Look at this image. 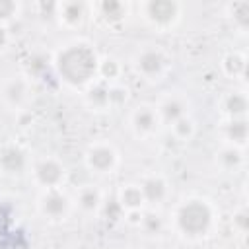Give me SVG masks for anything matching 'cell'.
I'll return each instance as SVG.
<instances>
[{
  "label": "cell",
  "mask_w": 249,
  "mask_h": 249,
  "mask_svg": "<svg viewBox=\"0 0 249 249\" xmlns=\"http://www.w3.org/2000/svg\"><path fill=\"white\" fill-rule=\"evenodd\" d=\"M99 58L95 49L86 41L64 45L54 56V68L60 80L72 88L89 86L97 78Z\"/></svg>",
  "instance_id": "obj_1"
},
{
  "label": "cell",
  "mask_w": 249,
  "mask_h": 249,
  "mask_svg": "<svg viewBox=\"0 0 249 249\" xmlns=\"http://www.w3.org/2000/svg\"><path fill=\"white\" fill-rule=\"evenodd\" d=\"M173 218H175V228L183 235L191 239L204 237L214 226V206L206 198L193 196L183 200L175 208Z\"/></svg>",
  "instance_id": "obj_2"
},
{
  "label": "cell",
  "mask_w": 249,
  "mask_h": 249,
  "mask_svg": "<svg viewBox=\"0 0 249 249\" xmlns=\"http://www.w3.org/2000/svg\"><path fill=\"white\" fill-rule=\"evenodd\" d=\"M132 68L146 82H158L163 78V74L167 70V58L160 49L148 47V49H142L134 54Z\"/></svg>",
  "instance_id": "obj_3"
},
{
  "label": "cell",
  "mask_w": 249,
  "mask_h": 249,
  "mask_svg": "<svg viewBox=\"0 0 249 249\" xmlns=\"http://www.w3.org/2000/svg\"><path fill=\"white\" fill-rule=\"evenodd\" d=\"M86 167L93 173H113L119 165V152L111 142H91L84 152Z\"/></svg>",
  "instance_id": "obj_4"
},
{
  "label": "cell",
  "mask_w": 249,
  "mask_h": 249,
  "mask_svg": "<svg viewBox=\"0 0 249 249\" xmlns=\"http://www.w3.org/2000/svg\"><path fill=\"white\" fill-rule=\"evenodd\" d=\"M70 198L60 189H45L37 198L39 214L49 222H62L70 212Z\"/></svg>",
  "instance_id": "obj_5"
},
{
  "label": "cell",
  "mask_w": 249,
  "mask_h": 249,
  "mask_svg": "<svg viewBox=\"0 0 249 249\" xmlns=\"http://www.w3.org/2000/svg\"><path fill=\"white\" fill-rule=\"evenodd\" d=\"M142 12H144V19L148 23H152L154 27L165 29L177 21L179 4L169 2V0H152V2L142 4Z\"/></svg>",
  "instance_id": "obj_6"
},
{
  "label": "cell",
  "mask_w": 249,
  "mask_h": 249,
  "mask_svg": "<svg viewBox=\"0 0 249 249\" xmlns=\"http://www.w3.org/2000/svg\"><path fill=\"white\" fill-rule=\"evenodd\" d=\"M33 177L43 189H58L66 177V171L56 158H41L33 165Z\"/></svg>",
  "instance_id": "obj_7"
},
{
  "label": "cell",
  "mask_w": 249,
  "mask_h": 249,
  "mask_svg": "<svg viewBox=\"0 0 249 249\" xmlns=\"http://www.w3.org/2000/svg\"><path fill=\"white\" fill-rule=\"evenodd\" d=\"M128 123H130V128H132L134 136H138V138L152 136L158 130V126L161 124L158 109L152 107V105H138L136 109H132V113L128 117Z\"/></svg>",
  "instance_id": "obj_8"
},
{
  "label": "cell",
  "mask_w": 249,
  "mask_h": 249,
  "mask_svg": "<svg viewBox=\"0 0 249 249\" xmlns=\"http://www.w3.org/2000/svg\"><path fill=\"white\" fill-rule=\"evenodd\" d=\"M27 167L25 152L16 144H6L0 148V171L6 175H19Z\"/></svg>",
  "instance_id": "obj_9"
},
{
  "label": "cell",
  "mask_w": 249,
  "mask_h": 249,
  "mask_svg": "<svg viewBox=\"0 0 249 249\" xmlns=\"http://www.w3.org/2000/svg\"><path fill=\"white\" fill-rule=\"evenodd\" d=\"M187 99L183 95H177V93H169L165 95L160 103H158V115H160V121L161 123H167V124H173L175 121L187 117Z\"/></svg>",
  "instance_id": "obj_10"
},
{
  "label": "cell",
  "mask_w": 249,
  "mask_h": 249,
  "mask_svg": "<svg viewBox=\"0 0 249 249\" xmlns=\"http://www.w3.org/2000/svg\"><path fill=\"white\" fill-rule=\"evenodd\" d=\"M140 191L142 196L148 204H160L167 196V181L160 173H150L140 181Z\"/></svg>",
  "instance_id": "obj_11"
},
{
  "label": "cell",
  "mask_w": 249,
  "mask_h": 249,
  "mask_svg": "<svg viewBox=\"0 0 249 249\" xmlns=\"http://www.w3.org/2000/svg\"><path fill=\"white\" fill-rule=\"evenodd\" d=\"M117 202L123 206L124 212H140V208L146 204L140 187L134 185V183L121 187V191H119V195H117Z\"/></svg>",
  "instance_id": "obj_12"
},
{
  "label": "cell",
  "mask_w": 249,
  "mask_h": 249,
  "mask_svg": "<svg viewBox=\"0 0 249 249\" xmlns=\"http://www.w3.org/2000/svg\"><path fill=\"white\" fill-rule=\"evenodd\" d=\"M2 97L10 107H19L27 97V82L23 78H12L2 89Z\"/></svg>",
  "instance_id": "obj_13"
},
{
  "label": "cell",
  "mask_w": 249,
  "mask_h": 249,
  "mask_svg": "<svg viewBox=\"0 0 249 249\" xmlns=\"http://www.w3.org/2000/svg\"><path fill=\"white\" fill-rule=\"evenodd\" d=\"M76 202H78V206H80L84 212H95V210H99L101 204H103L101 193H99V189L93 187V185H84V187L78 191V195H76Z\"/></svg>",
  "instance_id": "obj_14"
},
{
  "label": "cell",
  "mask_w": 249,
  "mask_h": 249,
  "mask_svg": "<svg viewBox=\"0 0 249 249\" xmlns=\"http://www.w3.org/2000/svg\"><path fill=\"white\" fill-rule=\"evenodd\" d=\"M86 103H88V107H91L95 111H103V109L111 107V103H109V86H105L101 82L89 86L88 91H86Z\"/></svg>",
  "instance_id": "obj_15"
},
{
  "label": "cell",
  "mask_w": 249,
  "mask_h": 249,
  "mask_svg": "<svg viewBox=\"0 0 249 249\" xmlns=\"http://www.w3.org/2000/svg\"><path fill=\"white\" fill-rule=\"evenodd\" d=\"M224 113L230 119H245L247 113V97L243 91H233L224 99Z\"/></svg>",
  "instance_id": "obj_16"
},
{
  "label": "cell",
  "mask_w": 249,
  "mask_h": 249,
  "mask_svg": "<svg viewBox=\"0 0 249 249\" xmlns=\"http://www.w3.org/2000/svg\"><path fill=\"white\" fill-rule=\"evenodd\" d=\"M226 140L230 146L241 148L247 140V121L245 119H230L226 124Z\"/></svg>",
  "instance_id": "obj_17"
},
{
  "label": "cell",
  "mask_w": 249,
  "mask_h": 249,
  "mask_svg": "<svg viewBox=\"0 0 249 249\" xmlns=\"http://www.w3.org/2000/svg\"><path fill=\"white\" fill-rule=\"evenodd\" d=\"M58 18L64 25L68 27H74L78 25L82 19H84V4H78V2H64V4H58Z\"/></svg>",
  "instance_id": "obj_18"
},
{
  "label": "cell",
  "mask_w": 249,
  "mask_h": 249,
  "mask_svg": "<svg viewBox=\"0 0 249 249\" xmlns=\"http://www.w3.org/2000/svg\"><path fill=\"white\" fill-rule=\"evenodd\" d=\"M245 56L241 54V53H230L226 58H224V62H222V68H224V72L228 74V76H231V78H239V76H243L245 74Z\"/></svg>",
  "instance_id": "obj_19"
},
{
  "label": "cell",
  "mask_w": 249,
  "mask_h": 249,
  "mask_svg": "<svg viewBox=\"0 0 249 249\" xmlns=\"http://www.w3.org/2000/svg\"><path fill=\"white\" fill-rule=\"evenodd\" d=\"M218 161H220V165H222L224 169H230V171H231V169H237V167L241 165V161H243L241 150L235 148V146H226V148L220 150Z\"/></svg>",
  "instance_id": "obj_20"
},
{
  "label": "cell",
  "mask_w": 249,
  "mask_h": 249,
  "mask_svg": "<svg viewBox=\"0 0 249 249\" xmlns=\"http://www.w3.org/2000/svg\"><path fill=\"white\" fill-rule=\"evenodd\" d=\"M121 74V64L115 60V58H103L99 60V66H97V76H101L103 80H117Z\"/></svg>",
  "instance_id": "obj_21"
},
{
  "label": "cell",
  "mask_w": 249,
  "mask_h": 249,
  "mask_svg": "<svg viewBox=\"0 0 249 249\" xmlns=\"http://www.w3.org/2000/svg\"><path fill=\"white\" fill-rule=\"evenodd\" d=\"M171 128H173V134L177 138H181V140H189L195 134V123H193V119L189 115L183 117V119H179V121H175L171 124Z\"/></svg>",
  "instance_id": "obj_22"
},
{
  "label": "cell",
  "mask_w": 249,
  "mask_h": 249,
  "mask_svg": "<svg viewBox=\"0 0 249 249\" xmlns=\"http://www.w3.org/2000/svg\"><path fill=\"white\" fill-rule=\"evenodd\" d=\"M99 12L107 21H117L124 16V6L121 2H101Z\"/></svg>",
  "instance_id": "obj_23"
},
{
  "label": "cell",
  "mask_w": 249,
  "mask_h": 249,
  "mask_svg": "<svg viewBox=\"0 0 249 249\" xmlns=\"http://www.w3.org/2000/svg\"><path fill=\"white\" fill-rule=\"evenodd\" d=\"M233 10V21L241 27V29H247L249 25V4L247 2H237L231 6Z\"/></svg>",
  "instance_id": "obj_24"
},
{
  "label": "cell",
  "mask_w": 249,
  "mask_h": 249,
  "mask_svg": "<svg viewBox=\"0 0 249 249\" xmlns=\"http://www.w3.org/2000/svg\"><path fill=\"white\" fill-rule=\"evenodd\" d=\"M142 220V226H144V230H146V233H158L160 230H161V218L156 214V212H148V214H144V216H140Z\"/></svg>",
  "instance_id": "obj_25"
},
{
  "label": "cell",
  "mask_w": 249,
  "mask_h": 249,
  "mask_svg": "<svg viewBox=\"0 0 249 249\" xmlns=\"http://www.w3.org/2000/svg\"><path fill=\"white\" fill-rule=\"evenodd\" d=\"M128 97V89L121 84H111L109 86V103L111 105H121L123 101H126Z\"/></svg>",
  "instance_id": "obj_26"
},
{
  "label": "cell",
  "mask_w": 249,
  "mask_h": 249,
  "mask_svg": "<svg viewBox=\"0 0 249 249\" xmlns=\"http://www.w3.org/2000/svg\"><path fill=\"white\" fill-rule=\"evenodd\" d=\"M103 210H105L107 220H111V222H117V220L124 214V210H123V206L117 202V198H115V200H111V202H105Z\"/></svg>",
  "instance_id": "obj_27"
},
{
  "label": "cell",
  "mask_w": 249,
  "mask_h": 249,
  "mask_svg": "<svg viewBox=\"0 0 249 249\" xmlns=\"http://www.w3.org/2000/svg\"><path fill=\"white\" fill-rule=\"evenodd\" d=\"M16 10H18V6H16L14 2H10V0H0V23L6 21V19H10V18H14Z\"/></svg>",
  "instance_id": "obj_28"
},
{
  "label": "cell",
  "mask_w": 249,
  "mask_h": 249,
  "mask_svg": "<svg viewBox=\"0 0 249 249\" xmlns=\"http://www.w3.org/2000/svg\"><path fill=\"white\" fill-rule=\"evenodd\" d=\"M233 224L239 228V231H245L247 230V210L245 208H241V210H237L233 214Z\"/></svg>",
  "instance_id": "obj_29"
},
{
  "label": "cell",
  "mask_w": 249,
  "mask_h": 249,
  "mask_svg": "<svg viewBox=\"0 0 249 249\" xmlns=\"http://www.w3.org/2000/svg\"><path fill=\"white\" fill-rule=\"evenodd\" d=\"M8 45V33H6V27L0 23V51H4Z\"/></svg>",
  "instance_id": "obj_30"
}]
</instances>
